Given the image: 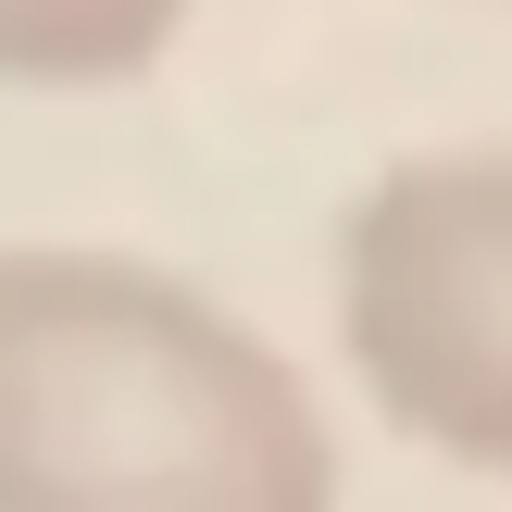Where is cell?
<instances>
[{
  "mask_svg": "<svg viewBox=\"0 0 512 512\" xmlns=\"http://www.w3.org/2000/svg\"><path fill=\"white\" fill-rule=\"evenodd\" d=\"M0 512H338V425L213 288L0 238Z\"/></svg>",
  "mask_w": 512,
  "mask_h": 512,
  "instance_id": "obj_1",
  "label": "cell"
},
{
  "mask_svg": "<svg viewBox=\"0 0 512 512\" xmlns=\"http://www.w3.org/2000/svg\"><path fill=\"white\" fill-rule=\"evenodd\" d=\"M188 38V0H0V88H138Z\"/></svg>",
  "mask_w": 512,
  "mask_h": 512,
  "instance_id": "obj_3",
  "label": "cell"
},
{
  "mask_svg": "<svg viewBox=\"0 0 512 512\" xmlns=\"http://www.w3.org/2000/svg\"><path fill=\"white\" fill-rule=\"evenodd\" d=\"M338 350L413 450L512 488V150H413L350 200Z\"/></svg>",
  "mask_w": 512,
  "mask_h": 512,
  "instance_id": "obj_2",
  "label": "cell"
}]
</instances>
